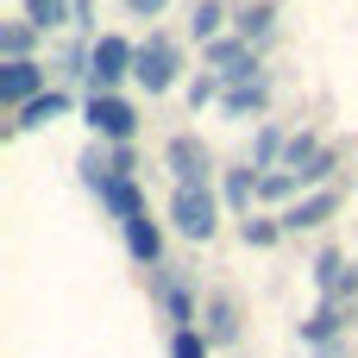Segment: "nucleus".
Returning <instances> with one entry per match:
<instances>
[{
  "label": "nucleus",
  "mask_w": 358,
  "mask_h": 358,
  "mask_svg": "<svg viewBox=\"0 0 358 358\" xmlns=\"http://www.w3.org/2000/svg\"><path fill=\"white\" fill-rule=\"evenodd\" d=\"M132 63H138V44H126L120 31H101L88 44V88L94 94H113V82H126Z\"/></svg>",
  "instance_id": "1"
},
{
  "label": "nucleus",
  "mask_w": 358,
  "mask_h": 358,
  "mask_svg": "<svg viewBox=\"0 0 358 358\" xmlns=\"http://www.w3.org/2000/svg\"><path fill=\"white\" fill-rule=\"evenodd\" d=\"M176 69H182V50H176V38L151 31V38L138 44V63H132V82H138L145 94H170V88H176Z\"/></svg>",
  "instance_id": "2"
},
{
  "label": "nucleus",
  "mask_w": 358,
  "mask_h": 358,
  "mask_svg": "<svg viewBox=\"0 0 358 358\" xmlns=\"http://www.w3.org/2000/svg\"><path fill=\"white\" fill-rule=\"evenodd\" d=\"M170 227L182 233V239H214V227H220V195L201 182V189H176L170 195Z\"/></svg>",
  "instance_id": "3"
},
{
  "label": "nucleus",
  "mask_w": 358,
  "mask_h": 358,
  "mask_svg": "<svg viewBox=\"0 0 358 358\" xmlns=\"http://www.w3.org/2000/svg\"><path fill=\"white\" fill-rule=\"evenodd\" d=\"M82 120H88L107 145H132V132H138V113H132V101H120V94H88Z\"/></svg>",
  "instance_id": "4"
},
{
  "label": "nucleus",
  "mask_w": 358,
  "mask_h": 358,
  "mask_svg": "<svg viewBox=\"0 0 358 358\" xmlns=\"http://www.w3.org/2000/svg\"><path fill=\"white\" fill-rule=\"evenodd\" d=\"M50 88V69L38 63V57H19V63H0V101L19 113V107H31L38 94Z\"/></svg>",
  "instance_id": "5"
},
{
  "label": "nucleus",
  "mask_w": 358,
  "mask_h": 358,
  "mask_svg": "<svg viewBox=\"0 0 358 358\" xmlns=\"http://www.w3.org/2000/svg\"><path fill=\"white\" fill-rule=\"evenodd\" d=\"M164 170L176 176V189H201V182L214 176V157H208V145H201V138H189V132H182V138H170V145H164Z\"/></svg>",
  "instance_id": "6"
},
{
  "label": "nucleus",
  "mask_w": 358,
  "mask_h": 358,
  "mask_svg": "<svg viewBox=\"0 0 358 358\" xmlns=\"http://www.w3.org/2000/svg\"><path fill=\"white\" fill-rule=\"evenodd\" d=\"M201 57L214 63V76L233 88V82H258V50L245 44V38H214V44H201Z\"/></svg>",
  "instance_id": "7"
},
{
  "label": "nucleus",
  "mask_w": 358,
  "mask_h": 358,
  "mask_svg": "<svg viewBox=\"0 0 358 358\" xmlns=\"http://www.w3.org/2000/svg\"><path fill=\"white\" fill-rule=\"evenodd\" d=\"M340 214V189H308L302 201H289L277 220H283V233H302V227H321V220H334Z\"/></svg>",
  "instance_id": "8"
},
{
  "label": "nucleus",
  "mask_w": 358,
  "mask_h": 358,
  "mask_svg": "<svg viewBox=\"0 0 358 358\" xmlns=\"http://www.w3.org/2000/svg\"><path fill=\"white\" fill-rule=\"evenodd\" d=\"M340 327H346V308H340V302H321V308L302 321V346H308V352H334V346H340Z\"/></svg>",
  "instance_id": "9"
},
{
  "label": "nucleus",
  "mask_w": 358,
  "mask_h": 358,
  "mask_svg": "<svg viewBox=\"0 0 358 358\" xmlns=\"http://www.w3.org/2000/svg\"><path fill=\"white\" fill-rule=\"evenodd\" d=\"M315 283H321V296H327V302H340V308H346V302H352V289H358V277L346 271V252H321V258H315Z\"/></svg>",
  "instance_id": "10"
},
{
  "label": "nucleus",
  "mask_w": 358,
  "mask_h": 358,
  "mask_svg": "<svg viewBox=\"0 0 358 358\" xmlns=\"http://www.w3.org/2000/svg\"><path fill=\"white\" fill-rule=\"evenodd\" d=\"M101 208H107L120 227H126V220H138V214H151V208H145V189H138L132 176H113V182L101 189Z\"/></svg>",
  "instance_id": "11"
},
{
  "label": "nucleus",
  "mask_w": 358,
  "mask_h": 358,
  "mask_svg": "<svg viewBox=\"0 0 358 358\" xmlns=\"http://www.w3.org/2000/svg\"><path fill=\"white\" fill-rule=\"evenodd\" d=\"M126 252H132L138 264H151V271H157V258H164V227H157L151 214L126 220Z\"/></svg>",
  "instance_id": "12"
},
{
  "label": "nucleus",
  "mask_w": 358,
  "mask_h": 358,
  "mask_svg": "<svg viewBox=\"0 0 358 358\" xmlns=\"http://www.w3.org/2000/svg\"><path fill=\"white\" fill-rule=\"evenodd\" d=\"M271 107V82L258 76V82H233L227 94H220V113H233V120H245V113H264Z\"/></svg>",
  "instance_id": "13"
},
{
  "label": "nucleus",
  "mask_w": 358,
  "mask_h": 358,
  "mask_svg": "<svg viewBox=\"0 0 358 358\" xmlns=\"http://www.w3.org/2000/svg\"><path fill=\"white\" fill-rule=\"evenodd\" d=\"M63 113H69V94H63V88H44L31 107H19L13 126H19V132H38V126H50V120H63Z\"/></svg>",
  "instance_id": "14"
},
{
  "label": "nucleus",
  "mask_w": 358,
  "mask_h": 358,
  "mask_svg": "<svg viewBox=\"0 0 358 358\" xmlns=\"http://www.w3.org/2000/svg\"><path fill=\"white\" fill-rule=\"evenodd\" d=\"M271 25H277V6H271V0H252V6H239V19H233V38H245V44H264V38H271Z\"/></svg>",
  "instance_id": "15"
},
{
  "label": "nucleus",
  "mask_w": 358,
  "mask_h": 358,
  "mask_svg": "<svg viewBox=\"0 0 358 358\" xmlns=\"http://www.w3.org/2000/svg\"><path fill=\"white\" fill-rule=\"evenodd\" d=\"M201 321H208V327H201V334H208V340H214V346H233V340H239V308H233V302H227V296H214V302H208V308H201Z\"/></svg>",
  "instance_id": "16"
},
{
  "label": "nucleus",
  "mask_w": 358,
  "mask_h": 358,
  "mask_svg": "<svg viewBox=\"0 0 358 358\" xmlns=\"http://www.w3.org/2000/svg\"><path fill=\"white\" fill-rule=\"evenodd\" d=\"M31 44H38V25H31V19H6V25H0V57H6V63L31 57Z\"/></svg>",
  "instance_id": "17"
},
{
  "label": "nucleus",
  "mask_w": 358,
  "mask_h": 358,
  "mask_svg": "<svg viewBox=\"0 0 358 358\" xmlns=\"http://www.w3.org/2000/svg\"><path fill=\"white\" fill-rule=\"evenodd\" d=\"M258 176L264 170H227V208L252 220V201H258Z\"/></svg>",
  "instance_id": "18"
},
{
  "label": "nucleus",
  "mask_w": 358,
  "mask_h": 358,
  "mask_svg": "<svg viewBox=\"0 0 358 358\" xmlns=\"http://www.w3.org/2000/svg\"><path fill=\"white\" fill-rule=\"evenodd\" d=\"M25 19L38 31H57V25H76V0H25Z\"/></svg>",
  "instance_id": "19"
},
{
  "label": "nucleus",
  "mask_w": 358,
  "mask_h": 358,
  "mask_svg": "<svg viewBox=\"0 0 358 358\" xmlns=\"http://www.w3.org/2000/svg\"><path fill=\"white\" fill-rule=\"evenodd\" d=\"M258 201H302V176L296 170H264L258 176Z\"/></svg>",
  "instance_id": "20"
},
{
  "label": "nucleus",
  "mask_w": 358,
  "mask_h": 358,
  "mask_svg": "<svg viewBox=\"0 0 358 358\" xmlns=\"http://www.w3.org/2000/svg\"><path fill=\"white\" fill-rule=\"evenodd\" d=\"M157 296H164V308H170V321H182V327H195V302H189V289L170 277V271H157Z\"/></svg>",
  "instance_id": "21"
},
{
  "label": "nucleus",
  "mask_w": 358,
  "mask_h": 358,
  "mask_svg": "<svg viewBox=\"0 0 358 358\" xmlns=\"http://www.w3.org/2000/svg\"><path fill=\"white\" fill-rule=\"evenodd\" d=\"M220 25H227V6H220V0H195V19H189V31H195L201 44H214V38H227Z\"/></svg>",
  "instance_id": "22"
},
{
  "label": "nucleus",
  "mask_w": 358,
  "mask_h": 358,
  "mask_svg": "<svg viewBox=\"0 0 358 358\" xmlns=\"http://www.w3.org/2000/svg\"><path fill=\"white\" fill-rule=\"evenodd\" d=\"M315 157H321V145H315V132H296V138L283 145V170H296V176H302V170H308Z\"/></svg>",
  "instance_id": "23"
},
{
  "label": "nucleus",
  "mask_w": 358,
  "mask_h": 358,
  "mask_svg": "<svg viewBox=\"0 0 358 358\" xmlns=\"http://www.w3.org/2000/svg\"><path fill=\"white\" fill-rule=\"evenodd\" d=\"M214 352V340L201 334V327H176V340H170V358H208Z\"/></svg>",
  "instance_id": "24"
},
{
  "label": "nucleus",
  "mask_w": 358,
  "mask_h": 358,
  "mask_svg": "<svg viewBox=\"0 0 358 358\" xmlns=\"http://www.w3.org/2000/svg\"><path fill=\"white\" fill-rule=\"evenodd\" d=\"M220 94H227V82H220V76H195V82H189V107H195V113H201V107H214Z\"/></svg>",
  "instance_id": "25"
},
{
  "label": "nucleus",
  "mask_w": 358,
  "mask_h": 358,
  "mask_svg": "<svg viewBox=\"0 0 358 358\" xmlns=\"http://www.w3.org/2000/svg\"><path fill=\"white\" fill-rule=\"evenodd\" d=\"M277 239H283V220H258V214L245 220V245H252V252H264V245H277Z\"/></svg>",
  "instance_id": "26"
},
{
  "label": "nucleus",
  "mask_w": 358,
  "mask_h": 358,
  "mask_svg": "<svg viewBox=\"0 0 358 358\" xmlns=\"http://www.w3.org/2000/svg\"><path fill=\"white\" fill-rule=\"evenodd\" d=\"M283 145H289V138H283L277 126H258V170H271V164L283 157Z\"/></svg>",
  "instance_id": "27"
},
{
  "label": "nucleus",
  "mask_w": 358,
  "mask_h": 358,
  "mask_svg": "<svg viewBox=\"0 0 358 358\" xmlns=\"http://www.w3.org/2000/svg\"><path fill=\"white\" fill-rule=\"evenodd\" d=\"M120 6H126V13H132V19H157V13H164V6H170V0H120Z\"/></svg>",
  "instance_id": "28"
},
{
  "label": "nucleus",
  "mask_w": 358,
  "mask_h": 358,
  "mask_svg": "<svg viewBox=\"0 0 358 358\" xmlns=\"http://www.w3.org/2000/svg\"><path fill=\"white\" fill-rule=\"evenodd\" d=\"M107 164H113V176H132V170H138V164H132V145H113Z\"/></svg>",
  "instance_id": "29"
}]
</instances>
